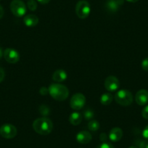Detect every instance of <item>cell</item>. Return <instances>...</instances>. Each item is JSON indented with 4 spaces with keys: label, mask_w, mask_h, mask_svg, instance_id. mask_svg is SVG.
Returning <instances> with one entry per match:
<instances>
[{
    "label": "cell",
    "mask_w": 148,
    "mask_h": 148,
    "mask_svg": "<svg viewBox=\"0 0 148 148\" xmlns=\"http://www.w3.org/2000/svg\"><path fill=\"white\" fill-rule=\"evenodd\" d=\"M33 129L37 134L41 135H47L52 132L53 123L48 118H40L34 121L33 123Z\"/></svg>",
    "instance_id": "cell-1"
},
{
    "label": "cell",
    "mask_w": 148,
    "mask_h": 148,
    "mask_svg": "<svg viewBox=\"0 0 148 148\" xmlns=\"http://www.w3.org/2000/svg\"><path fill=\"white\" fill-rule=\"evenodd\" d=\"M49 94L57 101H63L68 98L69 90L65 86L60 84H52L48 88Z\"/></svg>",
    "instance_id": "cell-2"
},
{
    "label": "cell",
    "mask_w": 148,
    "mask_h": 148,
    "mask_svg": "<svg viewBox=\"0 0 148 148\" xmlns=\"http://www.w3.org/2000/svg\"><path fill=\"white\" fill-rule=\"evenodd\" d=\"M115 100L119 105L122 106H129L133 102V95L130 91L121 89L115 95Z\"/></svg>",
    "instance_id": "cell-3"
},
{
    "label": "cell",
    "mask_w": 148,
    "mask_h": 148,
    "mask_svg": "<svg viewBox=\"0 0 148 148\" xmlns=\"http://www.w3.org/2000/svg\"><path fill=\"white\" fill-rule=\"evenodd\" d=\"M91 12V7L89 2L86 0H81L76 4V13L81 19H85Z\"/></svg>",
    "instance_id": "cell-4"
},
{
    "label": "cell",
    "mask_w": 148,
    "mask_h": 148,
    "mask_svg": "<svg viewBox=\"0 0 148 148\" xmlns=\"http://www.w3.org/2000/svg\"><path fill=\"white\" fill-rule=\"evenodd\" d=\"M10 7L12 13L18 18L23 16L26 13V5L22 0H12Z\"/></svg>",
    "instance_id": "cell-5"
},
{
    "label": "cell",
    "mask_w": 148,
    "mask_h": 148,
    "mask_svg": "<svg viewBox=\"0 0 148 148\" xmlns=\"http://www.w3.org/2000/svg\"><path fill=\"white\" fill-rule=\"evenodd\" d=\"M86 103V97L82 93H76L71 97L70 101V105L71 108L75 110L82 109Z\"/></svg>",
    "instance_id": "cell-6"
},
{
    "label": "cell",
    "mask_w": 148,
    "mask_h": 148,
    "mask_svg": "<svg viewBox=\"0 0 148 148\" xmlns=\"http://www.w3.org/2000/svg\"><path fill=\"white\" fill-rule=\"evenodd\" d=\"M17 129L15 126L12 124H7L2 125L0 127V134L2 137L5 139H12L17 135Z\"/></svg>",
    "instance_id": "cell-7"
},
{
    "label": "cell",
    "mask_w": 148,
    "mask_h": 148,
    "mask_svg": "<svg viewBox=\"0 0 148 148\" xmlns=\"http://www.w3.org/2000/svg\"><path fill=\"white\" fill-rule=\"evenodd\" d=\"M105 87L108 92H116L120 87V82L114 76H110L105 79Z\"/></svg>",
    "instance_id": "cell-8"
},
{
    "label": "cell",
    "mask_w": 148,
    "mask_h": 148,
    "mask_svg": "<svg viewBox=\"0 0 148 148\" xmlns=\"http://www.w3.org/2000/svg\"><path fill=\"white\" fill-rule=\"evenodd\" d=\"M3 56L5 60L9 63H16L20 60V55L18 51L11 48H8L4 51Z\"/></svg>",
    "instance_id": "cell-9"
},
{
    "label": "cell",
    "mask_w": 148,
    "mask_h": 148,
    "mask_svg": "<svg viewBox=\"0 0 148 148\" xmlns=\"http://www.w3.org/2000/svg\"><path fill=\"white\" fill-rule=\"evenodd\" d=\"M124 3V0H107L105 8L110 12H116Z\"/></svg>",
    "instance_id": "cell-10"
},
{
    "label": "cell",
    "mask_w": 148,
    "mask_h": 148,
    "mask_svg": "<svg viewBox=\"0 0 148 148\" xmlns=\"http://www.w3.org/2000/svg\"><path fill=\"white\" fill-rule=\"evenodd\" d=\"M135 100L139 105H145L148 102V91L141 89L138 91L135 96Z\"/></svg>",
    "instance_id": "cell-11"
},
{
    "label": "cell",
    "mask_w": 148,
    "mask_h": 148,
    "mask_svg": "<svg viewBox=\"0 0 148 148\" xmlns=\"http://www.w3.org/2000/svg\"><path fill=\"white\" fill-rule=\"evenodd\" d=\"M92 134L86 131H82L76 135V140L81 144H88L92 140Z\"/></svg>",
    "instance_id": "cell-12"
},
{
    "label": "cell",
    "mask_w": 148,
    "mask_h": 148,
    "mask_svg": "<svg viewBox=\"0 0 148 148\" xmlns=\"http://www.w3.org/2000/svg\"><path fill=\"white\" fill-rule=\"evenodd\" d=\"M123 136V131L119 127H115L109 132V139L112 142H119Z\"/></svg>",
    "instance_id": "cell-13"
},
{
    "label": "cell",
    "mask_w": 148,
    "mask_h": 148,
    "mask_svg": "<svg viewBox=\"0 0 148 148\" xmlns=\"http://www.w3.org/2000/svg\"><path fill=\"white\" fill-rule=\"evenodd\" d=\"M68 78V75H67V73L65 72L64 70L62 69H59L57 70L56 71H55V73L52 75V79L53 81L56 82H62L64 81H65Z\"/></svg>",
    "instance_id": "cell-14"
},
{
    "label": "cell",
    "mask_w": 148,
    "mask_h": 148,
    "mask_svg": "<svg viewBox=\"0 0 148 148\" xmlns=\"http://www.w3.org/2000/svg\"><path fill=\"white\" fill-rule=\"evenodd\" d=\"M23 21L26 26L34 27L39 23V18L36 15L30 14V15H27L26 16H25Z\"/></svg>",
    "instance_id": "cell-15"
},
{
    "label": "cell",
    "mask_w": 148,
    "mask_h": 148,
    "mask_svg": "<svg viewBox=\"0 0 148 148\" xmlns=\"http://www.w3.org/2000/svg\"><path fill=\"white\" fill-rule=\"evenodd\" d=\"M82 116L81 113L78 112H74L72 113L69 116V121L73 126H78L82 123Z\"/></svg>",
    "instance_id": "cell-16"
},
{
    "label": "cell",
    "mask_w": 148,
    "mask_h": 148,
    "mask_svg": "<svg viewBox=\"0 0 148 148\" xmlns=\"http://www.w3.org/2000/svg\"><path fill=\"white\" fill-rule=\"evenodd\" d=\"M113 97L110 93H105L101 96L100 102L102 105H108L113 102Z\"/></svg>",
    "instance_id": "cell-17"
},
{
    "label": "cell",
    "mask_w": 148,
    "mask_h": 148,
    "mask_svg": "<svg viewBox=\"0 0 148 148\" xmlns=\"http://www.w3.org/2000/svg\"><path fill=\"white\" fill-rule=\"evenodd\" d=\"M88 129L91 132H96L99 129V123L96 120H91L88 123Z\"/></svg>",
    "instance_id": "cell-18"
},
{
    "label": "cell",
    "mask_w": 148,
    "mask_h": 148,
    "mask_svg": "<svg viewBox=\"0 0 148 148\" xmlns=\"http://www.w3.org/2000/svg\"><path fill=\"white\" fill-rule=\"evenodd\" d=\"M94 116H95V113H94V111L92 110L87 109L86 110H84V117L87 121L92 120Z\"/></svg>",
    "instance_id": "cell-19"
},
{
    "label": "cell",
    "mask_w": 148,
    "mask_h": 148,
    "mask_svg": "<svg viewBox=\"0 0 148 148\" xmlns=\"http://www.w3.org/2000/svg\"><path fill=\"white\" fill-rule=\"evenodd\" d=\"M39 112L44 116H47L50 113V110L46 105H42L39 107Z\"/></svg>",
    "instance_id": "cell-20"
},
{
    "label": "cell",
    "mask_w": 148,
    "mask_h": 148,
    "mask_svg": "<svg viewBox=\"0 0 148 148\" xmlns=\"http://www.w3.org/2000/svg\"><path fill=\"white\" fill-rule=\"evenodd\" d=\"M27 7L31 11H35L37 9V2L35 0H28Z\"/></svg>",
    "instance_id": "cell-21"
},
{
    "label": "cell",
    "mask_w": 148,
    "mask_h": 148,
    "mask_svg": "<svg viewBox=\"0 0 148 148\" xmlns=\"http://www.w3.org/2000/svg\"><path fill=\"white\" fill-rule=\"evenodd\" d=\"M97 148H114L113 145L110 143H108V142H103Z\"/></svg>",
    "instance_id": "cell-22"
},
{
    "label": "cell",
    "mask_w": 148,
    "mask_h": 148,
    "mask_svg": "<svg viewBox=\"0 0 148 148\" xmlns=\"http://www.w3.org/2000/svg\"><path fill=\"white\" fill-rule=\"evenodd\" d=\"M142 68L144 71H148V58H145L142 62Z\"/></svg>",
    "instance_id": "cell-23"
},
{
    "label": "cell",
    "mask_w": 148,
    "mask_h": 148,
    "mask_svg": "<svg viewBox=\"0 0 148 148\" xmlns=\"http://www.w3.org/2000/svg\"><path fill=\"white\" fill-rule=\"evenodd\" d=\"M142 116L144 119L148 120V105H147L142 111Z\"/></svg>",
    "instance_id": "cell-24"
},
{
    "label": "cell",
    "mask_w": 148,
    "mask_h": 148,
    "mask_svg": "<svg viewBox=\"0 0 148 148\" xmlns=\"http://www.w3.org/2000/svg\"><path fill=\"white\" fill-rule=\"evenodd\" d=\"M139 148H148V141H142L139 144Z\"/></svg>",
    "instance_id": "cell-25"
},
{
    "label": "cell",
    "mask_w": 148,
    "mask_h": 148,
    "mask_svg": "<svg viewBox=\"0 0 148 148\" xmlns=\"http://www.w3.org/2000/svg\"><path fill=\"white\" fill-rule=\"evenodd\" d=\"M142 136L145 139L148 140V125L144 129L143 132H142Z\"/></svg>",
    "instance_id": "cell-26"
},
{
    "label": "cell",
    "mask_w": 148,
    "mask_h": 148,
    "mask_svg": "<svg viewBox=\"0 0 148 148\" xmlns=\"http://www.w3.org/2000/svg\"><path fill=\"white\" fill-rule=\"evenodd\" d=\"M5 71L2 68H0V83L5 79Z\"/></svg>",
    "instance_id": "cell-27"
},
{
    "label": "cell",
    "mask_w": 148,
    "mask_h": 148,
    "mask_svg": "<svg viewBox=\"0 0 148 148\" xmlns=\"http://www.w3.org/2000/svg\"><path fill=\"white\" fill-rule=\"evenodd\" d=\"M39 93L42 95H46L49 93V90H48V89H47V88L42 87L40 89V90H39Z\"/></svg>",
    "instance_id": "cell-28"
},
{
    "label": "cell",
    "mask_w": 148,
    "mask_h": 148,
    "mask_svg": "<svg viewBox=\"0 0 148 148\" xmlns=\"http://www.w3.org/2000/svg\"><path fill=\"white\" fill-rule=\"evenodd\" d=\"M107 135L105 134V133L101 134H100V140L102 141V142H105V141L107 140Z\"/></svg>",
    "instance_id": "cell-29"
},
{
    "label": "cell",
    "mask_w": 148,
    "mask_h": 148,
    "mask_svg": "<svg viewBox=\"0 0 148 148\" xmlns=\"http://www.w3.org/2000/svg\"><path fill=\"white\" fill-rule=\"evenodd\" d=\"M37 1L42 5H46V4H48L50 2V0H37Z\"/></svg>",
    "instance_id": "cell-30"
},
{
    "label": "cell",
    "mask_w": 148,
    "mask_h": 148,
    "mask_svg": "<svg viewBox=\"0 0 148 148\" xmlns=\"http://www.w3.org/2000/svg\"><path fill=\"white\" fill-rule=\"evenodd\" d=\"M4 13H5V12H4L3 8L0 5V19L4 16Z\"/></svg>",
    "instance_id": "cell-31"
},
{
    "label": "cell",
    "mask_w": 148,
    "mask_h": 148,
    "mask_svg": "<svg viewBox=\"0 0 148 148\" xmlns=\"http://www.w3.org/2000/svg\"><path fill=\"white\" fill-rule=\"evenodd\" d=\"M126 1L129 2H131V3H135V2H138L139 0H126Z\"/></svg>",
    "instance_id": "cell-32"
},
{
    "label": "cell",
    "mask_w": 148,
    "mask_h": 148,
    "mask_svg": "<svg viewBox=\"0 0 148 148\" xmlns=\"http://www.w3.org/2000/svg\"><path fill=\"white\" fill-rule=\"evenodd\" d=\"M3 51H2V49L0 48V59L2 58V56H3Z\"/></svg>",
    "instance_id": "cell-33"
},
{
    "label": "cell",
    "mask_w": 148,
    "mask_h": 148,
    "mask_svg": "<svg viewBox=\"0 0 148 148\" xmlns=\"http://www.w3.org/2000/svg\"><path fill=\"white\" fill-rule=\"evenodd\" d=\"M129 148H138V147H135V146H132V147H130Z\"/></svg>",
    "instance_id": "cell-34"
}]
</instances>
